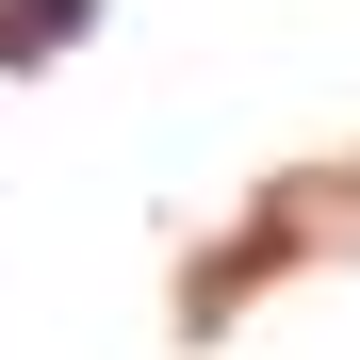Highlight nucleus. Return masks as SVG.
Returning a JSON list of instances; mask_svg holds the SVG:
<instances>
[{
    "instance_id": "1",
    "label": "nucleus",
    "mask_w": 360,
    "mask_h": 360,
    "mask_svg": "<svg viewBox=\"0 0 360 360\" xmlns=\"http://www.w3.org/2000/svg\"><path fill=\"white\" fill-rule=\"evenodd\" d=\"M66 17H82V0H0V66H33V49L66 33Z\"/></svg>"
}]
</instances>
